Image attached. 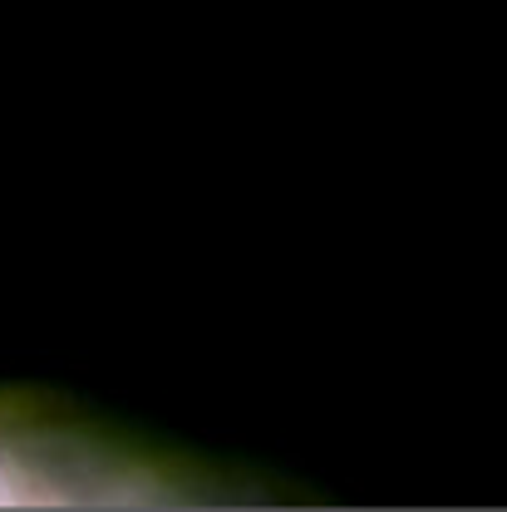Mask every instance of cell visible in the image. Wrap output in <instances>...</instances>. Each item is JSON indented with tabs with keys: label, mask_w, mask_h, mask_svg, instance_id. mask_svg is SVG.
Instances as JSON below:
<instances>
[{
	"label": "cell",
	"mask_w": 507,
	"mask_h": 512,
	"mask_svg": "<svg viewBox=\"0 0 507 512\" xmlns=\"http://www.w3.org/2000/svg\"><path fill=\"white\" fill-rule=\"evenodd\" d=\"M168 493L153 463L25 394H0V508H119Z\"/></svg>",
	"instance_id": "obj_1"
}]
</instances>
